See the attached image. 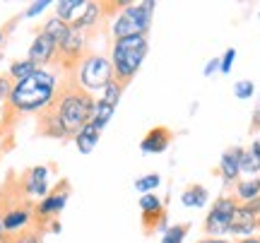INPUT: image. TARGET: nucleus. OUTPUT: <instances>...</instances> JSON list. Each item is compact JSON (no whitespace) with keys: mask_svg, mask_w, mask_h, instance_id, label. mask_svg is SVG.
Instances as JSON below:
<instances>
[{"mask_svg":"<svg viewBox=\"0 0 260 243\" xmlns=\"http://www.w3.org/2000/svg\"><path fill=\"white\" fill-rule=\"evenodd\" d=\"M217 65H219V60H212L210 65L205 67V75H212V73H214V67H217Z\"/></svg>","mask_w":260,"mask_h":243,"instance_id":"obj_31","label":"nucleus"},{"mask_svg":"<svg viewBox=\"0 0 260 243\" xmlns=\"http://www.w3.org/2000/svg\"><path fill=\"white\" fill-rule=\"evenodd\" d=\"M96 99L77 82L75 73L60 75L53 101L37 113V135L48 140H75L92 121Z\"/></svg>","mask_w":260,"mask_h":243,"instance_id":"obj_1","label":"nucleus"},{"mask_svg":"<svg viewBox=\"0 0 260 243\" xmlns=\"http://www.w3.org/2000/svg\"><path fill=\"white\" fill-rule=\"evenodd\" d=\"M181 200H183V205L203 207L205 202H207V190H205V188L200 186V183H193V186H188L186 190H183Z\"/></svg>","mask_w":260,"mask_h":243,"instance_id":"obj_20","label":"nucleus"},{"mask_svg":"<svg viewBox=\"0 0 260 243\" xmlns=\"http://www.w3.org/2000/svg\"><path fill=\"white\" fill-rule=\"evenodd\" d=\"M121 94H123V89L118 87V84H116V82H109V87L104 89V96H102V99L106 103L116 106V103H118V99H121Z\"/></svg>","mask_w":260,"mask_h":243,"instance_id":"obj_24","label":"nucleus"},{"mask_svg":"<svg viewBox=\"0 0 260 243\" xmlns=\"http://www.w3.org/2000/svg\"><path fill=\"white\" fill-rule=\"evenodd\" d=\"M12 80H10V75L8 73H0V106L3 103H8V99H10V92H12Z\"/></svg>","mask_w":260,"mask_h":243,"instance_id":"obj_26","label":"nucleus"},{"mask_svg":"<svg viewBox=\"0 0 260 243\" xmlns=\"http://www.w3.org/2000/svg\"><path fill=\"white\" fill-rule=\"evenodd\" d=\"M159 183H161V178H159V173H149V176L138 178V183H135V188L145 193V190H152V188H157Z\"/></svg>","mask_w":260,"mask_h":243,"instance_id":"obj_25","label":"nucleus"},{"mask_svg":"<svg viewBox=\"0 0 260 243\" xmlns=\"http://www.w3.org/2000/svg\"><path fill=\"white\" fill-rule=\"evenodd\" d=\"M5 238H8V236H5ZM41 241H44V234H41L39 229H34V226H29L22 234L10 236L8 238V243H41Z\"/></svg>","mask_w":260,"mask_h":243,"instance_id":"obj_22","label":"nucleus"},{"mask_svg":"<svg viewBox=\"0 0 260 243\" xmlns=\"http://www.w3.org/2000/svg\"><path fill=\"white\" fill-rule=\"evenodd\" d=\"M188 229H190V224H176V226H169L167 231H164V238H161V243H181L183 238H186Z\"/></svg>","mask_w":260,"mask_h":243,"instance_id":"obj_23","label":"nucleus"},{"mask_svg":"<svg viewBox=\"0 0 260 243\" xmlns=\"http://www.w3.org/2000/svg\"><path fill=\"white\" fill-rule=\"evenodd\" d=\"M241 243H260V236H248V238H243Z\"/></svg>","mask_w":260,"mask_h":243,"instance_id":"obj_33","label":"nucleus"},{"mask_svg":"<svg viewBox=\"0 0 260 243\" xmlns=\"http://www.w3.org/2000/svg\"><path fill=\"white\" fill-rule=\"evenodd\" d=\"M44 8H48V3L46 0H41V3H34V5H29V10L24 12V17H34V15H39Z\"/></svg>","mask_w":260,"mask_h":243,"instance_id":"obj_29","label":"nucleus"},{"mask_svg":"<svg viewBox=\"0 0 260 243\" xmlns=\"http://www.w3.org/2000/svg\"><path fill=\"white\" fill-rule=\"evenodd\" d=\"M56 53H58V44L48 37L46 31L39 29L34 41H31V46H29V56L27 58L37 67H51L53 65V60H56Z\"/></svg>","mask_w":260,"mask_h":243,"instance_id":"obj_9","label":"nucleus"},{"mask_svg":"<svg viewBox=\"0 0 260 243\" xmlns=\"http://www.w3.org/2000/svg\"><path fill=\"white\" fill-rule=\"evenodd\" d=\"M84 8H87L84 0H60V3H56V17L65 24H75L84 12Z\"/></svg>","mask_w":260,"mask_h":243,"instance_id":"obj_14","label":"nucleus"},{"mask_svg":"<svg viewBox=\"0 0 260 243\" xmlns=\"http://www.w3.org/2000/svg\"><path fill=\"white\" fill-rule=\"evenodd\" d=\"M234 94H236L239 99H248V96L253 94V82H248V80L236 82V89H234Z\"/></svg>","mask_w":260,"mask_h":243,"instance_id":"obj_27","label":"nucleus"},{"mask_svg":"<svg viewBox=\"0 0 260 243\" xmlns=\"http://www.w3.org/2000/svg\"><path fill=\"white\" fill-rule=\"evenodd\" d=\"M70 193H73L70 181L60 178L56 186L48 190V195L41 197L37 205H34V219H31V226L39 229L44 236H46L48 231H58V229H60V226H58V215L63 212V207H65V202H68Z\"/></svg>","mask_w":260,"mask_h":243,"instance_id":"obj_4","label":"nucleus"},{"mask_svg":"<svg viewBox=\"0 0 260 243\" xmlns=\"http://www.w3.org/2000/svg\"><path fill=\"white\" fill-rule=\"evenodd\" d=\"M171 142H174V132H171V128H167V125H154L152 130L145 132V137H142V142H140V150L159 154V152L167 150Z\"/></svg>","mask_w":260,"mask_h":243,"instance_id":"obj_12","label":"nucleus"},{"mask_svg":"<svg viewBox=\"0 0 260 243\" xmlns=\"http://www.w3.org/2000/svg\"><path fill=\"white\" fill-rule=\"evenodd\" d=\"M3 238H5V234H3V224H0V243H3Z\"/></svg>","mask_w":260,"mask_h":243,"instance_id":"obj_34","label":"nucleus"},{"mask_svg":"<svg viewBox=\"0 0 260 243\" xmlns=\"http://www.w3.org/2000/svg\"><path fill=\"white\" fill-rule=\"evenodd\" d=\"M241 171H246V173H258L260 171V147L255 142L248 150L241 152Z\"/></svg>","mask_w":260,"mask_h":243,"instance_id":"obj_18","label":"nucleus"},{"mask_svg":"<svg viewBox=\"0 0 260 243\" xmlns=\"http://www.w3.org/2000/svg\"><path fill=\"white\" fill-rule=\"evenodd\" d=\"M255 229H260V215L251 212V210L243 205V202H239V205H236V210H234V215H232V226H229V234H234V236H248V234H253Z\"/></svg>","mask_w":260,"mask_h":243,"instance_id":"obj_11","label":"nucleus"},{"mask_svg":"<svg viewBox=\"0 0 260 243\" xmlns=\"http://www.w3.org/2000/svg\"><path fill=\"white\" fill-rule=\"evenodd\" d=\"M255 145H258V147H260V135H258V140H255Z\"/></svg>","mask_w":260,"mask_h":243,"instance_id":"obj_35","label":"nucleus"},{"mask_svg":"<svg viewBox=\"0 0 260 243\" xmlns=\"http://www.w3.org/2000/svg\"><path fill=\"white\" fill-rule=\"evenodd\" d=\"M149 51L147 37H128V39H113L111 46V67H113V82L121 89H125L135 75H138L142 60Z\"/></svg>","mask_w":260,"mask_h":243,"instance_id":"obj_3","label":"nucleus"},{"mask_svg":"<svg viewBox=\"0 0 260 243\" xmlns=\"http://www.w3.org/2000/svg\"><path fill=\"white\" fill-rule=\"evenodd\" d=\"M251 130H253V132H260V101H258V106H255V113H253Z\"/></svg>","mask_w":260,"mask_h":243,"instance_id":"obj_30","label":"nucleus"},{"mask_svg":"<svg viewBox=\"0 0 260 243\" xmlns=\"http://www.w3.org/2000/svg\"><path fill=\"white\" fill-rule=\"evenodd\" d=\"M68 29H70V24L60 22V19H58L56 15H53L51 19H46V24L41 27V31H46V34H48L51 39H53L56 44H60V41H63V37L68 34Z\"/></svg>","mask_w":260,"mask_h":243,"instance_id":"obj_21","label":"nucleus"},{"mask_svg":"<svg viewBox=\"0 0 260 243\" xmlns=\"http://www.w3.org/2000/svg\"><path fill=\"white\" fill-rule=\"evenodd\" d=\"M34 200L27 195V190L19 181L17 171H8V176L0 186V224H3V234L17 236L24 229L31 226L34 219Z\"/></svg>","mask_w":260,"mask_h":243,"instance_id":"obj_2","label":"nucleus"},{"mask_svg":"<svg viewBox=\"0 0 260 243\" xmlns=\"http://www.w3.org/2000/svg\"><path fill=\"white\" fill-rule=\"evenodd\" d=\"M234 58H236V51H234V48H229V51H226V53H224V58L222 60H219V70H222L224 75H226V73H229V70H232V63H234Z\"/></svg>","mask_w":260,"mask_h":243,"instance_id":"obj_28","label":"nucleus"},{"mask_svg":"<svg viewBox=\"0 0 260 243\" xmlns=\"http://www.w3.org/2000/svg\"><path fill=\"white\" fill-rule=\"evenodd\" d=\"M241 147H234V150H226L222 154V161H219V176L226 186H232L239 181V173H241Z\"/></svg>","mask_w":260,"mask_h":243,"instance_id":"obj_13","label":"nucleus"},{"mask_svg":"<svg viewBox=\"0 0 260 243\" xmlns=\"http://www.w3.org/2000/svg\"><path fill=\"white\" fill-rule=\"evenodd\" d=\"M3 243H8V238H3Z\"/></svg>","mask_w":260,"mask_h":243,"instance_id":"obj_36","label":"nucleus"},{"mask_svg":"<svg viewBox=\"0 0 260 243\" xmlns=\"http://www.w3.org/2000/svg\"><path fill=\"white\" fill-rule=\"evenodd\" d=\"M198 243H232V241H224V238H203V241H198Z\"/></svg>","mask_w":260,"mask_h":243,"instance_id":"obj_32","label":"nucleus"},{"mask_svg":"<svg viewBox=\"0 0 260 243\" xmlns=\"http://www.w3.org/2000/svg\"><path fill=\"white\" fill-rule=\"evenodd\" d=\"M99 137H102V130H99L94 123H87L82 130L75 135V145H77V150L82 152V154H89V152L96 147Z\"/></svg>","mask_w":260,"mask_h":243,"instance_id":"obj_15","label":"nucleus"},{"mask_svg":"<svg viewBox=\"0 0 260 243\" xmlns=\"http://www.w3.org/2000/svg\"><path fill=\"white\" fill-rule=\"evenodd\" d=\"M75 75H77V82L82 84L89 94H92L94 89H106L109 82H113L111 60L104 56H96V53H89V56L80 63V67L75 70Z\"/></svg>","mask_w":260,"mask_h":243,"instance_id":"obj_6","label":"nucleus"},{"mask_svg":"<svg viewBox=\"0 0 260 243\" xmlns=\"http://www.w3.org/2000/svg\"><path fill=\"white\" fill-rule=\"evenodd\" d=\"M39 67L29 60V58H24V60H15L12 65L8 67V75H10V80L12 82H19V80H27L29 75H34Z\"/></svg>","mask_w":260,"mask_h":243,"instance_id":"obj_17","label":"nucleus"},{"mask_svg":"<svg viewBox=\"0 0 260 243\" xmlns=\"http://www.w3.org/2000/svg\"><path fill=\"white\" fill-rule=\"evenodd\" d=\"M152 12H154V3H138V5L123 8L118 19L113 22L111 37L113 39L147 37L149 24H152Z\"/></svg>","mask_w":260,"mask_h":243,"instance_id":"obj_5","label":"nucleus"},{"mask_svg":"<svg viewBox=\"0 0 260 243\" xmlns=\"http://www.w3.org/2000/svg\"><path fill=\"white\" fill-rule=\"evenodd\" d=\"M239 205V200L234 195H219L217 202L210 207V212L203 222V231L212 238H219V236L229 234V226H232V215Z\"/></svg>","mask_w":260,"mask_h":243,"instance_id":"obj_7","label":"nucleus"},{"mask_svg":"<svg viewBox=\"0 0 260 243\" xmlns=\"http://www.w3.org/2000/svg\"><path fill=\"white\" fill-rule=\"evenodd\" d=\"M113 111H116V106H111V103H106L104 99H96V106H94V116H92V121L99 130H104L106 128V123L111 121V116Z\"/></svg>","mask_w":260,"mask_h":243,"instance_id":"obj_19","label":"nucleus"},{"mask_svg":"<svg viewBox=\"0 0 260 243\" xmlns=\"http://www.w3.org/2000/svg\"><path fill=\"white\" fill-rule=\"evenodd\" d=\"M236 186V193L234 197L239 200V202H248L253 197H260V178H251V181H239V183H234Z\"/></svg>","mask_w":260,"mask_h":243,"instance_id":"obj_16","label":"nucleus"},{"mask_svg":"<svg viewBox=\"0 0 260 243\" xmlns=\"http://www.w3.org/2000/svg\"><path fill=\"white\" fill-rule=\"evenodd\" d=\"M19 181L27 190V195L34 197H46L48 195V168L46 166H31L24 168L19 173Z\"/></svg>","mask_w":260,"mask_h":243,"instance_id":"obj_10","label":"nucleus"},{"mask_svg":"<svg viewBox=\"0 0 260 243\" xmlns=\"http://www.w3.org/2000/svg\"><path fill=\"white\" fill-rule=\"evenodd\" d=\"M140 210H142V234H154L157 229L167 226V207L154 195L140 197Z\"/></svg>","mask_w":260,"mask_h":243,"instance_id":"obj_8","label":"nucleus"}]
</instances>
